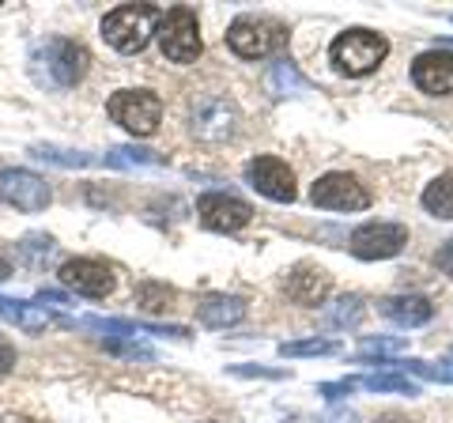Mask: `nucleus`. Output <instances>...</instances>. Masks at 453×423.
Wrapping results in <instances>:
<instances>
[{"instance_id": "f257e3e1", "label": "nucleus", "mask_w": 453, "mask_h": 423, "mask_svg": "<svg viewBox=\"0 0 453 423\" xmlns=\"http://www.w3.org/2000/svg\"><path fill=\"white\" fill-rule=\"evenodd\" d=\"M91 53L73 38H50L31 53V76L50 91H68L88 76Z\"/></svg>"}, {"instance_id": "f03ea898", "label": "nucleus", "mask_w": 453, "mask_h": 423, "mask_svg": "<svg viewBox=\"0 0 453 423\" xmlns=\"http://www.w3.org/2000/svg\"><path fill=\"white\" fill-rule=\"evenodd\" d=\"M329 58L336 65V73L344 76H371L374 68L389 58V42L366 31V27H351V31L336 35L329 46Z\"/></svg>"}, {"instance_id": "7ed1b4c3", "label": "nucleus", "mask_w": 453, "mask_h": 423, "mask_svg": "<svg viewBox=\"0 0 453 423\" xmlns=\"http://www.w3.org/2000/svg\"><path fill=\"white\" fill-rule=\"evenodd\" d=\"M226 46L246 61L273 58V53H280L288 46V27L268 19V16H238L231 27H226Z\"/></svg>"}, {"instance_id": "20e7f679", "label": "nucleus", "mask_w": 453, "mask_h": 423, "mask_svg": "<svg viewBox=\"0 0 453 423\" xmlns=\"http://www.w3.org/2000/svg\"><path fill=\"white\" fill-rule=\"evenodd\" d=\"M155 23H159V12L151 4H121L103 19V38L118 53H140L155 35Z\"/></svg>"}, {"instance_id": "39448f33", "label": "nucleus", "mask_w": 453, "mask_h": 423, "mask_svg": "<svg viewBox=\"0 0 453 423\" xmlns=\"http://www.w3.org/2000/svg\"><path fill=\"white\" fill-rule=\"evenodd\" d=\"M113 125H121V129H129L133 136H151L159 129V118H163V103L155 91H144V88H129V91H118L106 103Z\"/></svg>"}, {"instance_id": "423d86ee", "label": "nucleus", "mask_w": 453, "mask_h": 423, "mask_svg": "<svg viewBox=\"0 0 453 423\" xmlns=\"http://www.w3.org/2000/svg\"><path fill=\"white\" fill-rule=\"evenodd\" d=\"M159 50L178 65L201 58V27L189 8H170L166 16H159Z\"/></svg>"}, {"instance_id": "0eeeda50", "label": "nucleus", "mask_w": 453, "mask_h": 423, "mask_svg": "<svg viewBox=\"0 0 453 423\" xmlns=\"http://www.w3.org/2000/svg\"><path fill=\"white\" fill-rule=\"evenodd\" d=\"M310 201L318 208H329V212H363L371 204V193L356 174H344V171H333L314 181L310 189Z\"/></svg>"}, {"instance_id": "6e6552de", "label": "nucleus", "mask_w": 453, "mask_h": 423, "mask_svg": "<svg viewBox=\"0 0 453 423\" xmlns=\"http://www.w3.org/2000/svg\"><path fill=\"white\" fill-rule=\"evenodd\" d=\"M408 246V227L404 223H363L351 231V253L363 261H386L396 258Z\"/></svg>"}, {"instance_id": "1a4fd4ad", "label": "nucleus", "mask_w": 453, "mask_h": 423, "mask_svg": "<svg viewBox=\"0 0 453 423\" xmlns=\"http://www.w3.org/2000/svg\"><path fill=\"white\" fill-rule=\"evenodd\" d=\"M246 181L276 204L295 201V174H291L288 163L276 159V155H257V159H250L246 163Z\"/></svg>"}, {"instance_id": "9d476101", "label": "nucleus", "mask_w": 453, "mask_h": 423, "mask_svg": "<svg viewBox=\"0 0 453 423\" xmlns=\"http://www.w3.org/2000/svg\"><path fill=\"white\" fill-rule=\"evenodd\" d=\"M61 284L73 288L76 295H83V299H106V295L113 291V284H118V276H113V269L106 261H95V258H73L61 265Z\"/></svg>"}, {"instance_id": "9b49d317", "label": "nucleus", "mask_w": 453, "mask_h": 423, "mask_svg": "<svg viewBox=\"0 0 453 423\" xmlns=\"http://www.w3.org/2000/svg\"><path fill=\"white\" fill-rule=\"evenodd\" d=\"M0 201L12 204V208H19V212H42V208H50L53 193H50V186L35 171L8 166V171H0Z\"/></svg>"}, {"instance_id": "f8f14e48", "label": "nucleus", "mask_w": 453, "mask_h": 423, "mask_svg": "<svg viewBox=\"0 0 453 423\" xmlns=\"http://www.w3.org/2000/svg\"><path fill=\"white\" fill-rule=\"evenodd\" d=\"M196 216L208 231H223V235H234L242 231L246 223L253 219V208L242 201V196H231V193H204L196 201Z\"/></svg>"}, {"instance_id": "ddd939ff", "label": "nucleus", "mask_w": 453, "mask_h": 423, "mask_svg": "<svg viewBox=\"0 0 453 423\" xmlns=\"http://www.w3.org/2000/svg\"><path fill=\"white\" fill-rule=\"evenodd\" d=\"M189 129L196 140H204V144H223V140H231L238 129V106L226 103V98H204V103H196V110H193Z\"/></svg>"}, {"instance_id": "4468645a", "label": "nucleus", "mask_w": 453, "mask_h": 423, "mask_svg": "<svg viewBox=\"0 0 453 423\" xmlns=\"http://www.w3.org/2000/svg\"><path fill=\"white\" fill-rule=\"evenodd\" d=\"M412 80L427 95H453V50H427L412 61Z\"/></svg>"}, {"instance_id": "2eb2a0df", "label": "nucleus", "mask_w": 453, "mask_h": 423, "mask_svg": "<svg viewBox=\"0 0 453 423\" xmlns=\"http://www.w3.org/2000/svg\"><path fill=\"white\" fill-rule=\"evenodd\" d=\"M283 288H288V299H295L299 306H321L333 291V276L318 265H295Z\"/></svg>"}, {"instance_id": "dca6fc26", "label": "nucleus", "mask_w": 453, "mask_h": 423, "mask_svg": "<svg viewBox=\"0 0 453 423\" xmlns=\"http://www.w3.org/2000/svg\"><path fill=\"white\" fill-rule=\"evenodd\" d=\"M378 310H381V318H389L401 329H419L434 318V306L427 295H389V299L378 303Z\"/></svg>"}, {"instance_id": "f3484780", "label": "nucleus", "mask_w": 453, "mask_h": 423, "mask_svg": "<svg viewBox=\"0 0 453 423\" xmlns=\"http://www.w3.org/2000/svg\"><path fill=\"white\" fill-rule=\"evenodd\" d=\"M196 318H201V326L208 329H231L238 321L246 318V299H238V295H204L201 303H196Z\"/></svg>"}, {"instance_id": "a211bd4d", "label": "nucleus", "mask_w": 453, "mask_h": 423, "mask_svg": "<svg viewBox=\"0 0 453 423\" xmlns=\"http://www.w3.org/2000/svg\"><path fill=\"white\" fill-rule=\"evenodd\" d=\"M83 329H95V333H106V336H129V341H136V336H189L186 326H144V321H121V318H83L80 321Z\"/></svg>"}, {"instance_id": "6ab92c4d", "label": "nucleus", "mask_w": 453, "mask_h": 423, "mask_svg": "<svg viewBox=\"0 0 453 423\" xmlns=\"http://www.w3.org/2000/svg\"><path fill=\"white\" fill-rule=\"evenodd\" d=\"M0 318L12 321V326H19V329H27V333H42V329H50V326L61 321L53 310L38 306V303H27V299H0Z\"/></svg>"}, {"instance_id": "aec40b11", "label": "nucleus", "mask_w": 453, "mask_h": 423, "mask_svg": "<svg viewBox=\"0 0 453 423\" xmlns=\"http://www.w3.org/2000/svg\"><path fill=\"white\" fill-rule=\"evenodd\" d=\"M423 208L438 219H453V174H438L427 189H423Z\"/></svg>"}, {"instance_id": "412c9836", "label": "nucleus", "mask_w": 453, "mask_h": 423, "mask_svg": "<svg viewBox=\"0 0 453 423\" xmlns=\"http://www.w3.org/2000/svg\"><path fill=\"white\" fill-rule=\"evenodd\" d=\"M310 83H306V76L295 68L291 61H276L273 68H268V91H273L276 98H288V95H299V91H306Z\"/></svg>"}, {"instance_id": "4be33fe9", "label": "nucleus", "mask_w": 453, "mask_h": 423, "mask_svg": "<svg viewBox=\"0 0 453 423\" xmlns=\"http://www.w3.org/2000/svg\"><path fill=\"white\" fill-rule=\"evenodd\" d=\"M174 299H178V291L170 284H163V280H140V284H136V303L144 310H151V314H163V310H170V306H174Z\"/></svg>"}, {"instance_id": "5701e85b", "label": "nucleus", "mask_w": 453, "mask_h": 423, "mask_svg": "<svg viewBox=\"0 0 453 423\" xmlns=\"http://www.w3.org/2000/svg\"><path fill=\"white\" fill-rule=\"evenodd\" d=\"M359 386L371 389V393H404V397H419V386L408 374H396V371L366 374V378H359Z\"/></svg>"}, {"instance_id": "b1692460", "label": "nucleus", "mask_w": 453, "mask_h": 423, "mask_svg": "<svg viewBox=\"0 0 453 423\" xmlns=\"http://www.w3.org/2000/svg\"><path fill=\"white\" fill-rule=\"evenodd\" d=\"M19 261L27 265V269H42L50 258H53V250H57V242L50 235H42V231H35V235H23L19 238Z\"/></svg>"}, {"instance_id": "393cba45", "label": "nucleus", "mask_w": 453, "mask_h": 423, "mask_svg": "<svg viewBox=\"0 0 453 423\" xmlns=\"http://www.w3.org/2000/svg\"><path fill=\"white\" fill-rule=\"evenodd\" d=\"M359 318H363V299L359 295H344V299L333 303V310H325V326H333V329L359 326Z\"/></svg>"}, {"instance_id": "a878e982", "label": "nucleus", "mask_w": 453, "mask_h": 423, "mask_svg": "<svg viewBox=\"0 0 453 423\" xmlns=\"http://www.w3.org/2000/svg\"><path fill=\"white\" fill-rule=\"evenodd\" d=\"M35 159H46V163H57V166H95L103 159H95L88 151H68V148H53V144H35L31 148Z\"/></svg>"}, {"instance_id": "bb28decb", "label": "nucleus", "mask_w": 453, "mask_h": 423, "mask_svg": "<svg viewBox=\"0 0 453 423\" xmlns=\"http://www.w3.org/2000/svg\"><path fill=\"white\" fill-rule=\"evenodd\" d=\"M106 163H113V166H163V155L144 151V148H113L106 155Z\"/></svg>"}, {"instance_id": "cd10ccee", "label": "nucleus", "mask_w": 453, "mask_h": 423, "mask_svg": "<svg viewBox=\"0 0 453 423\" xmlns=\"http://www.w3.org/2000/svg\"><path fill=\"white\" fill-rule=\"evenodd\" d=\"M340 344L336 341H291V344H280V356L288 359H299V356H336Z\"/></svg>"}, {"instance_id": "c85d7f7f", "label": "nucleus", "mask_w": 453, "mask_h": 423, "mask_svg": "<svg viewBox=\"0 0 453 423\" xmlns=\"http://www.w3.org/2000/svg\"><path fill=\"white\" fill-rule=\"evenodd\" d=\"M401 348H404V336H366L363 351H359V363L374 359V356H378V363H381L386 356H393V351H401Z\"/></svg>"}, {"instance_id": "c756f323", "label": "nucleus", "mask_w": 453, "mask_h": 423, "mask_svg": "<svg viewBox=\"0 0 453 423\" xmlns=\"http://www.w3.org/2000/svg\"><path fill=\"white\" fill-rule=\"evenodd\" d=\"M106 351H118V356H129V359H155V351L148 344H136V341H103Z\"/></svg>"}, {"instance_id": "7c9ffc66", "label": "nucleus", "mask_w": 453, "mask_h": 423, "mask_svg": "<svg viewBox=\"0 0 453 423\" xmlns=\"http://www.w3.org/2000/svg\"><path fill=\"white\" fill-rule=\"evenodd\" d=\"M359 389V378H340V382H321L318 393L325 401H336V397H348V393Z\"/></svg>"}, {"instance_id": "2f4dec72", "label": "nucleus", "mask_w": 453, "mask_h": 423, "mask_svg": "<svg viewBox=\"0 0 453 423\" xmlns=\"http://www.w3.org/2000/svg\"><path fill=\"white\" fill-rule=\"evenodd\" d=\"M12 371H16V348H12L4 336H0V382H4Z\"/></svg>"}, {"instance_id": "473e14b6", "label": "nucleus", "mask_w": 453, "mask_h": 423, "mask_svg": "<svg viewBox=\"0 0 453 423\" xmlns=\"http://www.w3.org/2000/svg\"><path fill=\"white\" fill-rule=\"evenodd\" d=\"M318 423H359V416L351 412V408H333V412H325Z\"/></svg>"}, {"instance_id": "72a5a7b5", "label": "nucleus", "mask_w": 453, "mask_h": 423, "mask_svg": "<svg viewBox=\"0 0 453 423\" xmlns=\"http://www.w3.org/2000/svg\"><path fill=\"white\" fill-rule=\"evenodd\" d=\"M434 261H438V269H442L446 276H453V238H449L442 250H438V258H434Z\"/></svg>"}, {"instance_id": "f704fd0d", "label": "nucleus", "mask_w": 453, "mask_h": 423, "mask_svg": "<svg viewBox=\"0 0 453 423\" xmlns=\"http://www.w3.org/2000/svg\"><path fill=\"white\" fill-rule=\"evenodd\" d=\"M234 374H242V378H253V374H261V378H283V371H265V366H231Z\"/></svg>"}, {"instance_id": "c9c22d12", "label": "nucleus", "mask_w": 453, "mask_h": 423, "mask_svg": "<svg viewBox=\"0 0 453 423\" xmlns=\"http://www.w3.org/2000/svg\"><path fill=\"white\" fill-rule=\"evenodd\" d=\"M378 423H412V419L401 416V412H386V416H378Z\"/></svg>"}, {"instance_id": "e433bc0d", "label": "nucleus", "mask_w": 453, "mask_h": 423, "mask_svg": "<svg viewBox=\"0 0 453 423\" xmlns=\"http://www.w3.org/2000/svg\"><path fill=\"white\" fill-rule=\"evenodd\" d=\"M8 273H12V265H8L4 258H0V280H8Z\"/></svg>"}, {"instance_id": "4c0bfd02", "label": "nucleus", "mask_w": 453, "mask_h": 423, "mask_svg": "<svg viewBox=\"0 0 453 423\" xmlns=\"http://www.w3.org/2000/svg\"><path fill=\"white\" fill-rule=\"evenodd\" d=\"M449 46H453V38H449Z\"/></svg>"}, {"instance_id": "58836bf2", "label": "nucleus", "mask_w": 453, "mask_h": 423, "mask_svg": "<svg viewBox=\"0 0 453 423\" xmlns=\"http://www.w3.org/2000/svg\"><path fill=\"white\" fill-rule=\"evenodd\" d=\"M449 19H453V16H449Z\"/></svg>"}]
</instances>
